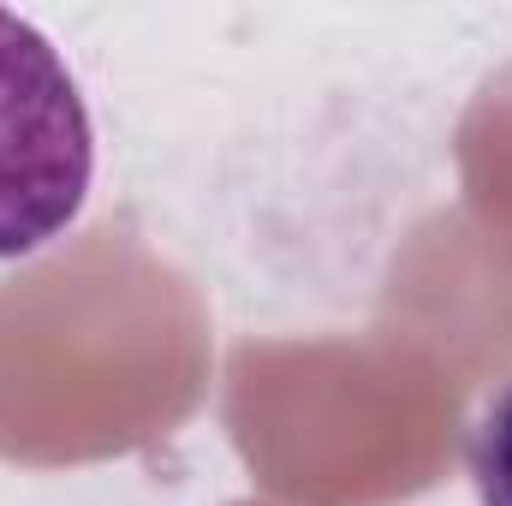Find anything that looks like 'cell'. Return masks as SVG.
I'll use <instances>...</instances> for the list:
<instances>
[{"label":"cell","mask_w":512,"mask_h":506,"mask_svg":"<svg viewBox=\"0 0 512 506\" xmlns=\"http://www.w3.org/2000/svg\"><path fill=\"white\" fill-rule=\"evenodd\" d=\"M96 179V131L60 48L0 6V262L54 245Z\"/></svg>","instance_id":"cell-1"},{"label":"cell","mask_w":512,"mask_h":506,"mask_svg":"<svg viewBox=\"0 0 512 506\" xmlns=\"http://www.w3.org/2000/svg\"><path fill=\"white\" fill-rule=\"evenodd\" d=\"M465 465H471V489L477 506H512V381H501L465 441Z\"/></svg>","instance_id":"cell-2"}]
</instances>
